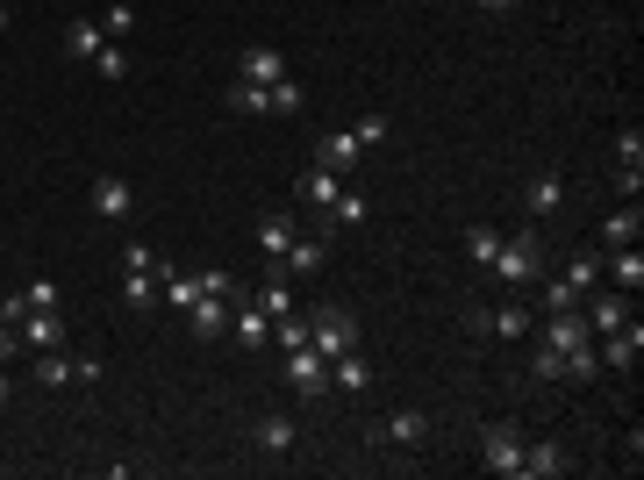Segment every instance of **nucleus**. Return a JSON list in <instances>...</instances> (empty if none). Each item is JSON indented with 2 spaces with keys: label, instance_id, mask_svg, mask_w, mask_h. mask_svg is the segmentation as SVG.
<instances>
[{
  "label": "nucleus",
  "instance_id": "dca6fc26",
  "mask_svg": "<svg viewBox=\"0 0 644 480\" xmlns=\"http://www.w3.org/2000/svg\"><path fill=\"white\" fill-rule=\"evenodd\" d=\"M373 387V358L365 352H336L330 358V395H365Z\"/></svg>",
  "mask_w": 644,
  "mask_h": 480
},
{
  "label": "nucleus",
  "instance_id": "79ce46f5",
  "mask_svg": "<svg viewBox=\"0 0 644 480\" xmlns=\"http://www.w3.org/2000/svg\"><path fill=\"white\" fill-rule=\"evenodd\" d=\"M72 380L94 387V380H101V358H94V352H80V358H72Z\"/></svg>",
  "mask_w": 644,
  "mask_h": 480
},
{
  "label": "nucleus",
  "instance_id": "393cba45",
  "mask_svg": "<svg viewBox=\"0 0 644 480\" xmlns=\"http://www.w3.org/2000/svg\"><path fill=\"white\" fill-rule=\"evenodd\" d=\"M294 230H301V222H294V216H280V208H272V216H258V251H266V259H287Z\"/></svg>",
  "mask_w": 644,
  "mask_h": 480
},
{
  "label": "nucleus",
  "instance_id": "1a4fd4ad",
  "mask_svg": "<svg viewBox=\"0 0 644 480\" xmlns=\"http://www.w3.org/2000/svg\"><path fill=\"white\" fill-rule=\"evenodd\" d=\"M588 294H594V302L580 309V316H588L594 337H609V330H623V323H631V294H623V288H588Z\"/></svg>",
  "mask_w": 644,
  "mask_h": 480
},
{
  "label": "nucleus",
  "instance_id": "6e6552de",
  "mask_svg": "<svg viewBox=\"0 0 644 480\" xmlns=\"http://www.w3.org/2000/svg\"><path fill=\"white\" fill-rule=\"evenodd\" d=\"M523 208H530V222H551L565 208V173H551V165H544V173H530L523 179Z\"/></svg>",
  "mask_w": 644,
  "mask_h": 480
},
{
  "label": "nucleus",
  "instance_id": "473e14b6",
  "mask_svg": "<svg viewBox=\"0 0 644 480\" xmlns=\"http://www.w3.org/2000/svg\"><path fill=\"white\" fill-rule=\"evenodd\" d=\"M158 251H150V244H136V237H129V244H122V273H158Z\"/></svg>",
  "mask_w": 644,
  "mask_h": 480
},
{
  "label": "nucleus",
  "instance_id": "e433bc0d",
  "mask_svg": "<svg viewBox=\"0 0 644 480\" xmlns=\"http://www.w3.org/2000/svg\"><path fill=\"white\" fill-rule=\"evenodd\" d=\"M22 309H58V280H22Z\"/></svg>",
  "mask_w": 644,
  "mask_h": 480
},
{
  "label": "nucleus",
  "instance_id": "20e7f679",
  "mask_svg": "<svg viewBox=\"0 0 644 480\" xmlns=\"http://www.w3.org/2000/svg\"><path fill=\"white\" fill-rule=\"evenodd\" d=\"M480 467L501 473V480H523V438H516L509 424H487L480 430Z\"/></svg>",
  "mask_w": 644,
  "mask_h": 480
},
{
  "label": "nucleus",
  "instance_id": "412c9836",
  "mask_svg": "<svg viewBox=\"0 0 644 480\" xmlns=\"http://www.w3.org/2000/svg\"><path fill=\"white\" fill-rule=\"evenodd\" d=\"M251 445H258V452H294V445H301V424L272 409V416H258V424H251Z\"/></svg>",
  "mask_w": 644,
  "mask_h": 480
},
{
  "label": "nucleus",
  "instance_id": "7c9ffc66",
  "mask_svg": "<svg viewBox=\"0 0 644 480\" xmlns=\"http://www.w3.org/2000/svg\"><path fill=\"white\" fill-rule=\"evenodd\" d=\"M94 72H101V80H107V86H122V80H129V51H122V43H101V58H94Z\"/></svg>",
  "mask_w": 644,
  "mask_h": 480
},
{
  "label": "nucleus",
  "instance_id": "b1692460",
  "mask_svg": "<svg viewBox=\"0 0 644 480\" xmlns=\"http://www.w3.org/2000/svg\"><path fill=\"white\" fill-rule=\"evenodd\" d=\"M187 330L194 337H222L229 330V294H201V302L187 309Z\"/></svg>",
  "mask_w": 644,
  "mask_h": 480
},
{
  "label": "nucleus",
  "instance_id": "5701e85b",
  "mask_svg": "<svg viewBox=\"0 0 644 480\" xmlns=\"http://www.w3.org/2000/svg\"><path fill=\"white\" fill-rule=\"evenodd\" d=\"M602 280H616L623 294H637V288H644V259H637V244H623V251H602Z\"/></svg>",
  "mask_w": 644,
  "mask_h": 480
},
{
  "label": "nucleus",
  "instance_id": "4be33fe9",
  "mask_svg": "<svg viewBox=\"0 0 644 480\" xmlns=\"http://www.w3.org/2000/svg\"><path fill=\"white\" fill-rule=\"evenodd\" d=\"M573 459H565V445H551V438H537V445H523V480H559Z\"/></svg>",
  "mask_w": 644,
  "mask_h": 480
},
{
  "label": "nucleus",
  "instance_id": "aec40b11",
  "mask_svg": "<svg viewBox=\"0 0 644 480\" xmlns=\"http://www.w3.org/2000/svg\"><path fill=\"white\" fill-rule=\"evenodd\" d=\"M322 259H330V237H322V230L301 237V230H294V244H287V273H294V280H315Z\"/></svg>",
  "mask_w": 644,
  "mask_h": 480
},
{
  "label": "nucleus",
  "instance_id": "4c0bfd02",
  "mask_svg": "<svg viewBox=\"0 0 644 480\" xmlns=\"http://www.w3.org/2000/svg\"><path fill=\"white\" fill-rule=\"evenodd\" d=\"M351 129H359V144H365V152H380V144H387V115H359Z\"/></svg>",
  "mask_w": 644,
  "mask_h": 480
},
{
  "label": "nucleus",
  "instance_id": "f03ea898",
  "mask_svg": "<svg viewBox=\"0 0 644 480\" xmlns=\"http://www.w3.org/2000/svg\"><path fill=\"white\" fill-rule=\"evenodd\" d=\"M309 344H315L322 358L359 352V316H351L344 302H315V309H309Z\"/></svg>",
  "mask_w": 644,
  "mask_h": 480
},
{
  "label": "nucleus",
  "instance_id": "ddd939ff",
  "mask_svg": "<svg viewBox=\"0 0 644 480\" xmlns=\"http://www.w3.org/2000/svg\"><path fill=\"white\" fill-rule=\"evenodd\" d=\"M359 158H365L359 129H330V137H315V165H330V173H359Z\"/></svg>",
  "mask_w": 644,
  "mask_h": 480
},
{
  "label": "nucleus",
  "instance_id": "c85d7f7f",
  "mask_svg": "<svg viewBox=\"0 0 644 480\" xmlns=\"http://www.w3.org/2000/svg\"><path fill=\"white\" fill-rule=\"evenodd\" d=\"M229 108H237V115H272V86H258V80H229Z\"/></svg>",
  "mask_w": 644,
  "mask_h": 480
},
{
  "label": "nucleus",
  "instance_id": "2eb2a0df",
  "mask_svg": "<svg viewBox=\"0 0 644 480\" xmlns=\"http://www.w3.org/2000/svg\"><path fill=\"white\" fill-rule=\"evenodd\" d=\"M229 80H258V86H272V80H287V58L272 51V43H251V51H237V72Z\"/></svg>",
  "mask_w": 644,
  "mask_h": 480
},
{
  "label": "nucleus",
  "instance_id": "c9c22d12",
  "mask_svg": "<svg viewBox=\"0 0 644 480\" xmlns=\"http://www.w3.org/2000/svg\"><path fill=\"white\" fill-rule=\"evenodd\" d=\"M272 115H301V80H272Z\"/></svg>",
  "mask_w": 644,
  "mask_h": 480
},
{
  "label": "nucleus",
  "instance_id": "a18cd8bd",
  "mask_svg": "<svg viewBox=\"0 0 644 480\" xmlns=\"http://www.w3.org/2000/svg\"><path fill=\"white\" fill-rule=\"evenodd\" d=\"M8 22H14V14H8V8H0V29H8Z\"/></svg>",
  "mask_w": 644,
  "mask_h": 480
},
{
  "label": "nucleus",
  "instance_id": "f257e3e1",
  "mask_svg": "<svg viewBox=\"0 0 644 480\" xmlns=\"http://www.w3.org/2000/svg\"><path fill=\"white\" fill-rule=\"evenodd\" d=\"M487 280L495 288H537L544 280V237L537 230H516V237H501V251H495V265H487Z\"/></svg>",
  "mask_w": 644,
  "mask_h": 480
},
{
  "label": "nucleus",
  "instance_id": "cd10ccee",
  "mask_svg": "<svg viewBox=\"0 0 644 480\" xmlns=\"http://www.w3.org/2000/svg\"><path fill=\"white\" fill-rule=\"evenodd\" d=\"M495 251H501V230H495V222H472V230H466V259H472V273H487V265H495Z\"/></svg>",
  "mask_w": 644,
  "mask_h": 480
},
{
  "label": "nucleus",
  "instance_id": "ea45409f",
  "mask_svg": "<svg viewBox=\"0 0 644 480\" xmlns=\"http://www.w3.org/2000/svg\"><path fill=\"white\" fill-rule=\"evenodd\" d=\"M194 280H201V294H237V280H229L222 265H201V273H194Z\"/></svg>",
  "mask_w": 644,
  "mask_h": 480
},
{
  "label": "nucleus",
  "instance_id": "58836bf2",
  "mask_svg": "<svg viewBox=\"0 0 644 480\" xmlns=\"http://www.w3.org/2000/svg\"><path fill=\"white\" fill-rule=\"evenodd\" d=\"M616 165H644V129H637V123L616 137Z\"/></svg>",
  "mask_w": 644,
  "mask_h": 480
},
{
  "label": "nucleus",
  "instance_id": "a878e982",
  "mask_svg": "<svg viewBox=\"0 0 644 480\" xmlns=\"http://www.w3.org/2000/svg\"><path fill=\"white\" fill-rule=\"evenodd\" d=\"M559 288L573 294V302H580V294H588V288H602V251H580V259H565Z\"/></svg>",
  "mask_w": 644,
  "mask_h": 480
},
{
  "label": "nucleus",
  "instance_id": "f8f14e48",
  "mask_svg": "<svg viewBox=\"0 0 644 480\" xmlns=\"http://www.w3.org/2000/svg\"><path fill=\"white\" fill-rule=\"evenodd\" d=\"M101 43H107L101 14H80V22H65V36H58V51H65V58H80V65H94V58H101Z\"/></svg>",
  "mask_w": 644,
  "mask_h": 480
},
{
  "label": "nucleus",
  "instance_id": "f3484780",
  "mask_svg": "<svg viewBox=\"0 0 644 480\" xmlns=\"http://www.w3.org/2000/svg\"><path fill=\"white\" fill-rule=\"evenodd\" d=\"M229 323H237V344H243V352H266V344H272V316L258 302L237 309V294H229Z\"/></svg>",
  "mask_w": 644,
  "mask_h": 480
},
{
  "label": "nucleus",
  "instance_id": "6ab92c4d",
  "mask_svg": "<svg viewBox=\"0 0 644 480\" xmlns=\"http://www.w3.org/2000/svg\"><path fill=\"white\" fill-rule=\"evenodd\" d=\"M14 330H22V344H37V352L65 344V316H58V309H22V316H14Z\"/></svg>",
  "mask_w": 644,
  "mask_h": 480
},
{
  "label": "nucleus",
  "instance_id": "a211bd4d",
  "mask_svg": "<svg viewBox=\"0 0 644 480\" xmlns=\"http://www.w3.org/2000/svg\"><path fill=\"white\" fill-rule=\"evenodd\" d=\"M594 330L580 309H559V316H544V330H537V344H551V352H573V344H588Z\"/></svg>",
  "mask_w": 644,
  "mask_h": 480
},
{
  "label": "nucleus",
  "instance_id": "39448f33",
  "mask_svg": "<svg viewBox=\"0 0 644 480\" xmlns=\"http://www.w3.org/2000/svg\"><path fill=\"white\" fill-rule=\"evenodd\" d=\"M86 208H94L101 222H129V216H136V187H129L122 173H101L94 187H86Z\"/></svg>",
  "mask_w": 644,
  "mask_h": 480
},
{
  "label": "nucleus",
  "instance_id": "0eeeda50",
  "mask_svg": "<svg viewBox=\"0 0 644 480\" xmlns=\"http://www.w3.org/2000/svg\"><path fill=\"white\" fill-rule=\"evenodd\" d=\"M594 352H602V366H609V373H631L637 358H644V323L631 316L623 330H609V337H594Z\"/></svg>",
  "mask_w": 644,
  "mask_h": 480
},
{
  "label": "nucleus",
  "instance_id": "c03bdc74",
  "mask_svg": "<svg viewBox=\"0 0 644 480\" xmlns=\"http://www.w3.org/2000/svg\"><path fill=\"white\" fill-rule=\"evenodd\" d=\"M0 401H14V380H8V373H0Z\"/></svg>",
  "mask_w": 644,
  "mask_h": 480
},
{
  "label": "nucleus",
  "instance_id": "4468645a",
  "mask_svg": "<svg viewBox=\"0 0 644 480\" xmlns=\"http://www.w3.org/2000/svg\"><path fill=\"white\" fill-rule=\"evenodd\" d=\"M594 237H602V251H623V244H637V237H644V208H637V201L609 208V216H602V230H594Z\"/></svg>",
  "mask_w": 644,
  "mask_h": 480
},
{
  "label": "nucleus",
  "instance_id": "9b49d317",
  "mask_svg": "<svg viewBox=\"0 0 644 480\" xmlns=\"http://www.w3.org/2000/svg\"><path fill=\"white\" fill-rule=\"evenodd\" d=\"M373 216V201H365L359 187H336V201H330V216L322 222H309V230H322V237H336V230H359V222Z\"/></svg>",
  "mask_w": 644,
  "mask_h": 480
},
{
  "label": "nucleus",
  "instance_id": "bb28decb",
  "mask_svg": "<svg viewBox=\"0 0 644 480\" xmlns=\"http://www.w3.org/2000/svg\"><path fill=\"white\" fill-rule=\"evenodd\" d=\"M115 294H122V309H129V316H144V309H158V273H122Z\"/></svg>",
  "mask_w": 644,
  "mask_h": 480
},
{
  "label": "nucleus",
  "instance_id": "f704fd0d",
  "mask_svg": "<svg viewBox=\"0 0 644 480\" xmlns=\"http://www.w3.org/2000/svg\"><path fill=\"white\" fill-rule=\"evenodd\" d=\"M101 29H107V43H122V36L136 29V8H129V0H115V8L101 14Z\"/></svg>",
  "mask_w": 644,
  "mask_h": 480
},
{
  "label": "nucleus",
  "instance_id": "72a5a7b5",
  "mask_svg": "<svg viewBox=\"0 0 644 480\" xmlns=\"http://www.w3.org/2000/svg\"><path fill=\"white\" fill-rule=\"evenodd\" d=\"M530 380H565V358L551 352V344H537V352H530Z\"/></svg>",
  "mask_w": 644,
  "mask_h": 480
},
{
  "label": "nucleus",
  "instance_id": "7ed1b4c3",
  "mask_svg": "<svg viewBox=\"0 0 644 480\" xmlns=\"http://www.w3.org/2000/svg\"><path fill=\"white\" fill-rule=\"evenodd\" d=\"M280 380H287V395L322 401V395H330V358H322L315 344H294V352L280 358Z\"/></svg>",
  "mask_w": 644,
  "mask_h": 480
},
{
  "label": "nucleus",
  "instance_id": "37998d69",
  "mask_svg": "<svg viewBox=\"0 0 644 480\" xmlns=\"http://www.w3.org/2000/svg\"><path fill=\"white\" fill-rule=\"evenodd\" d=\"M480 14H509V8H523V0H472Z\"/></svg>",
  "mask_w": 644,
  "mask_h": 480
},
{
  "label": "nucleus",
  "instance_id": "423d86ee",
  "mask_svg": "<svg viewBox=\"0 0 644 480\" xmlns=\"http://www.w3.org/2000/svg\"><path fill=\"white\" fill-rule=\"evenodd\" d=\"M373 438H380V445H402V452H416V445L437 438V424H429V409H394L387 424L373 430Z\"/></svg>",
  "mask_w": 644,
  "mask_h": 480
},
{
  "label": "nucleus",
  "instance_id": "c756f323",
  "mask_svg": "<svg viewBox=\"0 0 644 480\" xmlns=\"http://www.w3.org/2000/svg\"><path fill=\"white\" fill-rule=\"evenodd\" d=\"M37 387H72V358L65 352H37Z\"/></svg>",
  "mask_w": 644,
  "mask_h": 480
},
{
  "label": "nucleus",
  "instance_id": "2f4dec72",
  "mask_svg": "<svg viewBox=\"0 0 644 480\" xmlns=\"http://www.w3.org/2000/svg\"><path fill=\"white\" fill-rule=\"evenodd\" d=\"M272 344H280V352L309 344V316H301V309H294V316H280V323H272Z\"/></svg>",
  "mask_w": 644,
  "mask_h": 480
},
{
  "label": "nucleus",
  "instance_id": "a19ab883",
  "mask_svg": "<svg viewBox=\"0 0 644 480\" xmlns=\"http://www.w3.org/2000/svg\"><path fill=\"white\" fill-rule=\"evenodd\" d=\"M616 194H623V201H637V194H644V165H623V173H616Z\"/></svg>",
  "mask_w": 644,
  "mask_h": 480
},
{
  "label": "nucleus",
  "instance_id": "9d476101",
  "mask_svg": "<svg viewBox=\"0 0 644 480\" xmlns=\"http://www.w3.org/2000/svg\"><path fill=\"white\" fill-rule=\"evenodd\" d=\"M336 187H344V173L315 165V173H301V179H294V201H301V208H309V216L322 222V216H330V201H336Z\"/></svg>",
  "mask_w": 644,
  "mask_h": 480
}]
</instances>
